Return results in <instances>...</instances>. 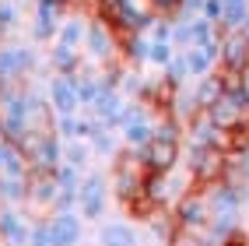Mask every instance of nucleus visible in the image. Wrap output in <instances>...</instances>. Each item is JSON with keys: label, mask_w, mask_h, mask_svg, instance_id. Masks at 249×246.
<instances>
[{"label": "nucleus", "mask_w": 249, "mask_h": 246, "mask_svg": "<svg viewBox=\"0 0 249 246\" xmlns=\"http://www.w3.org/2000/svg\"><path fill=\"white\" fill-rule=\"evenodd\" d=\"M221 246H249V243H242V239H239V236H231V239H225V243H221Z\"/></svg>", "instance_id": "nucleus-23"}, {"label": "nucleus", "mask_w": 249, "mask_h": 246, "mask_svg": "<svg viewBox=\"0 0 249 246\" xmlns=\"http://www.w3.org/2000/svg\"><path fill=\"white\" fill-rule=\"evenodd\" d=\"M0 130L11 144H21L28 134V116H25V92L21 85H4L0 88Z\"/></svg>", "instance_id": "nucleus-3"}, {"label": "nucleus", "mask_w": 249, "mask_h": 246, "mask_svg": "<svg viewBox=\"0 0 249 246\" xmlns=\"http://www.w3.org/2000/svg\"><path fill=\"white\" fill-rule=\"evenodd\" d=\"M88 21L85 14H67V18L60 21V32H56V39L53 42H63V46H74V49H85V36H88Z\"/></svg>", "instance_id": "nucleus-14"}, {"label": "nucleus", "mask_w": 249, "mask_h": 246, "mask_svg": "<svg viewBox=\"0 0 249 246\" xmlns=\"http://www.w3.org/2000/svg\"><path fill=\"white\" fill-rule=\"evenodd\" d=\"M88 158H91V144L88 141H63V162L74 169H88Z\"/></svg>", "instance_id": "nucleus-17"}, {"label": "nucleus", "mask_w": 249, "mask_h": 246, "mask_svg": "<svg viewBox=\"0 0 249 246\" xmlns=\"http://www.w3.org/2000/svg\"><path fill=\"white\" fill-rule=\"evenodd\" d=\"M123 106H126V98H123L120 88H102V85H98V98H95V106H91L88 113H91L102 127L120 130V113H123Z\"/></svg>", "instance_id": "nucleus-10"}, {"label": "nucleus", "mask_w": 249, "mask_h": 246, "mask_svg": "<svg viewBox=\"0 0 249 246\" xmlns=\"http://www.w3.org/2000/svg\"><path fill=\"white\" fill-rule=\"evenodd\" d=\"M144 183H147V162L141 151L134 148H120L112 155V197L120 201L123 208L134 204L137 197H144Z\"/></svg>", "instance_id": "nucleus-1"}, {"label": "nucleus", "mask_w": 249, "mask_h": 246, "mask_svg": "<svg viewBox=\"0 0 249 246\" xmlns=\"http://www.w3.org/2000/svg\"><path fill=\"white\" fill-rule=\"evenodd\" d=\"M0 239L7 246H32V225L14 208H4L0 211Z\"/></svg>", "instance_id": "nucleus-11"}, {"label": "nucleus", "mask_w": 249, "mask_h": 246, "mask_svg": "<svg viewBox=\"0 0 249 246\" xmlns=\"http://www.w3.org/2000/svg\"><path fill=\"white\" fill-rule=\"evenodd\" d=\"M85 57L91 60V63H112V60H123V53H120V32H116L106 18H95L88 21V36H85Z\"/></svg>", "instance_id": "nucleus-4"}, {"label": "nucleus", "mask_w": 249, "mask_h": 246, "mask_svg": "<svg viewBox=\"0 0 249 246\" xmlns=\"http://www.w3.org/2000/svg\"><path fill=\"white\" fill-rule=\"evenodd\" d=\"M144 4L155 14H165V18H176V14L182 11V0H144Z\"/></svg>", "instance_id": "nucleus-20"}, {"label": "nucleus", "mask_w": 249, "mask_h": 246, "mask_svg": "<svg viewBox=\"0 0 249 246\" xmlns=\"http://www.w3.org/2000/svg\"><path fill=\"white\" fill-rule=\"evenodd\" d=\"M242 95H246V102H249V63H246V67H242V88H239Z\"/></svg>", "instance_id": "nucleus-22"}, {"label": "nucleus", "mask_w": 249, "mask_h": 246, "mask_svg": "<svg viewBox=\"0 0 249 246\" xmlns=\"http://www.w3.org/2000/svg\"><path fill=\"white\" fill-rule=\"evenodd\" d=\"M88 144H91V155L95 158H112L116 151H120V144H116V130H109L102 123L95 127V134L88 137Z\"/></svg>", "instance_id": "nucleus-16"}, {"label": "nucleus", "mask_w": 249, "mask_h": 246, "mask_svg": "<svg viewBox=\"0 0 249 246\" xmlns=\"http://www.w3.org/2000/svg\"><path fill=\"white\" fill-rule=\"evenodd\" d=\"M246 63H249V39L242 36V32H225V36H221V63H218V67L242 71Z\"/></svg>", "instance_id": "nucleus-13"}, {"label": "nucleus", "mask_w": 249, "mask_h": 246, "mask_svg": "<svg viewBox=\"0 0 249 246\" xmlns=\"http://www.w3.org/2000/svg\"><path fill=\"white\" fill-rule=\"evenodd\" d=\"M182 151H186V172L193 176L196 187H211V183H218V179H225L228 151L211 148V144H186Z\"/></svg>", "instance_id": "nucleus-2"}, {"label": "nucleus", "mask_w": 249, "mask_h": 246, "mask_svg": "<svg viewBox=\"0 0 249 246\" xmlns=\"http://www.w3.org/2000/svg\"><path fill=\"white\" fill-rule=\"evenodd\" d=\"M214 127L221 130H239V127H249V102L242 92H221V98L214 106L204 109Z\"/></svg>", "instance_id": "nucleus-5"}, {"label": "nucleus", "mask_w": 249, "mask_h": 246, "mask_svg": "<svg viewBox=\"0 0 249 246\" xmlns=\"http://www.w3.org/2000/svg\"><path fill=\"white\" fill-rule=\"evenodd\" d=\"M221 92H225V85H221V74H218V71L207 74V77H196V81H193V98H196V106H200V113H204L207 106L218 102Z\"/></svg>", "instance_id": "nucleus-15"}, {"label": "nucleus", "mask_w": 249, "mask_h": 246, "mask_svg": "<svg viewBox=\"0 0 249 246\" xmlns=\"http://www.w3.org/2000/svg\"><path fill=\"white\" fill-rule=\"evenodd\" d=\"M109 204V183L102 172H85L81 176V187H77V208H81V218H102V211Z\"/></svg>", "instance_id": "nucleus-6"}, {"label": "nucleus", "mask_w": 249, "mask_h": 246, "mask_svg": "<svg viewBox=\"0 0 249 246\" xmlns=\"http://www.w3.org/2000/svg\"><path fill=\"white\" fill-rule=\"evenodd\" d=\"M46 222H49V246H77L81 243L85 225H81L77 211H56Z\"/></svg>", "instance_id": "nucleus-9"}, {"label": "nucleus", "mask_w": 249, "mask_h": 246, "mask_svg": "<svg viewBox=\"0 0 249 246\" xmlns=\"http://www.w3.org/2000/svg\"><path fill=\"white\" fill-rule=\"evenodd\" d=\"M172 57H176V46H172V42H155V39H151V49H147V63H151V67L165 71Z\"/></svg>", "instance_id": "nucleus-19"}, {"label": "nucleus", "mask_w": 249, "mask_h": 246, "mask_svg": "<svg viewBox=\"0 0 249 246\" xmlns=\"http://www.w3.org/2000/svg\"><path fill=\"white\" fill-rule=\"evenodd\" d=\"M46 98H49V106H53V116L81 113L77 92H74V77H67V74H49L46 77Z\"/></svg>", "instance_id": "nucleus-8"}, {"label": "nucleus", "mask_w": 249, "mask_h": 246, "mask_svg": "<svg viewBox=\"0 0 249 246\" xmlns=\"http://www.w3.org/2000/svg\"><path fill=\"white\" fill-rule=\"evenodd\" d=\"M63 7H71V11H77V7H91L95 11V0H60Z\"/></svg>", "instance_id": "nucleus-21"}, {"label": "nucleus", "mask_w": 249, "mask_h": 246, "mask_svg": "<svg viewBox=\"0 0 249 246\" xmlns=\"http://www.w3.org/2000/svg\"><path fill=\"white\" fill-rule=\"evenodd\" d=\"M134 228L123 225V222H109L102 228V246H134Z\"/></svg>", "instance_id": "nucleus-18"}, {"label": "nucleus", "mask_w": 249, "mask_h": 246, "mask_svg": "<svg viewBox=\"0 0 249 246\" xmlns=\"http://www.w3.org/2000/svg\"><path fill=\"white\" fill-rule=\"evenodd\" d=\"M63 7L60 0H36V14H32V39L36 42H53L60 21H63Z\"/></svg>", "instance_id": "nucleus-7"}, {"label": "nucleus", "mask_w": 249, "mask_h": 246, "mask_svg": "<svg viewBox=\"0 0 249 246\" xmlns=\"http://www.w3.org/2000/svg\"><path fill=\"white\" fill-rule=\"evenodd\" d=\"M46 67L53 71V74H67V77H74L81 67H85V60H81V49L63 46V42H53V46H49V53H46Z\"/></svg>", "instance_id": "nucleus-12"}]
</instances>
